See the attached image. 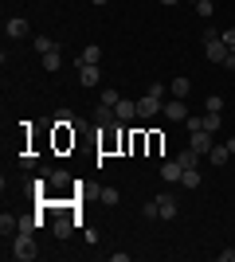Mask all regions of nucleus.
Returning a JSON list of instances; mask_svg holds the SVG:
<instances>
[{"instance_id": "12", "label": "nucleus", "mask_w": 235, "mask_h": 262, "mask_svg": "<svg viewBox=\"0 0 235 262\" xmlns=\"http://www.w3.org/2000/svg\"><path fill=\"white\" fill-rule=\"evenodd\" d=\"M4 32H8V39H24V35H28V20H20V16H16V20H8V28H4Z\"/></svg>"}, {"instance_id": "26", "label": "nucleus", "mask_w": 235, "mask_h": 262, "mask_svg": "<svg viewBox=\"0 0 235 262\" xmlns=\"http://www.w3.org/2000/svg\"><path fill=\"white\" fill-rule=\"evenodd\" d=\"M204 106L212 110V114H220V110H224V98H220V94H208V102H204Z\"/></svg>"}, {"instance_id": "23", "label": "nucleus", "mask_w": 235, "mask_h": 262, "mask_svg": "<svg viewBox=\"0 0 235 262\" xmlns=\"http://www.w3.org/2000/svg\"><path fill=\"white\" fill-rule=\"evenodd\" d=\"M35 51H39V55L55 51V39H47V35H39V39H35Z\"/></svg>"}, {"instance_id": "19", "label": "nucleus", "mask_w": 235, "mask_h": 262, "mask_svg": "<svg viewBox=\"0 0 235 262\" xmlns=\"http://www.w3.org/2000/svg\"><path fill=\"white\" fill-rule=\"evenodd\" d=\"M196 157H200L196 149H184V153H180L177 161H180V168H196Z\"/></svg>"}, {"instance_id": "34", "label": "nucleus", "mask_w": 235, "mask_h": 262, "mask_svg": "<svg viewBox=\"0 0 235 262\" xmlns=\"http://www.w3.org/2000/svg\"><path fill=\"white\" fill-rule=\"evenodd\" d=\"M161 4H180V0H161Z\"/></svg>"}, {"instance_id": "35", "label": "nucleus", "mask_w": 235, "mask_h": 262, "mask_svg": "<svg viewBox=\"0 0 235 262\" xmlns=\"http://www.w3.org/2000/svg\"><path fill=\"white\" fill-rule=\"evenodd\" d=\"M192 4H196V0H192Z\"/></svg>"}, {"instance_id": "29", "label": "nucleus", "mask_w": 235, "mask_h": 262, "mask_svg": "<svg viewBox=\"0 0 235 262\" xmlns=\"http://www.w3.org/2000/svg\"><path fill=\"white\" fill-rule=\"evenodd\" d=\"M67 180H71L67 172H51V184H55V188H63V184H67Z\"/></svg>"}, {"instance_id": "13", "label": "nucleus", "mask_w": 235, "mask_h": 262, "mask_svg": "<svg viewBox=\"0 0 235 262\" xmlns=\"http://www.w3.org/2000/svg\"><path fill=\"white\" fill-rule=\"evenodd\" d=\"M94 118H98V125H122L118 114H114V106H102V102H98V114H94Z\"/></svg>"}, {"instance_id": "6", "label": "nucleus", "mask_w": 235, "mask_h": 262, "mask_svg": "<svg viewBox=\"0 0 235 262\" xmlns=\"http://www.w3.org/2000/svg\"><path fill=\"white\" fill-rule=\"evenodd\" d=\"M165 118H168V121H188V106H184V98L165 102Z\"/></svg>"}, {"instance_id": "14", "label": "nucleus", "mask_w": 235, "mask_h": 262, "mask_svg": "<svg viewBox=\"0 0 235 262\" xmlns=\"http://www.w3.org/2000/svg\"><path fill=\"white\" fill-rule=\"evenodd\" d=\"M71 227H75V219H71V215H63V219H55V227H51V231H55V239H67V235H71Z\"/></svg>"}, {"instance_id": "4", "label": "nucleus", "mask_w": 235, "mask_h": 262, "mask_svg": "<svg viewBox=\"0 0 235 262\" xmlns=\"http://www.w3.org/2000/svg\"><path fill=\"white\" fill-rule=\"evenodd\" d=\"M165 110V102L153 98V94H145V98H137V118H153V114H161Z\"/></svg>"}, {"instance_id": "11", "label": "nucleus", "mask_w": 235, "mask_h": 262, "mask_svg": "<svg viewBox=\"0 0 235 262\" xmlns=\"http://www.w3.org/2000/svg\"><path fill=\"white\" fill-rule=\"evenodd\" d=\"M157 208H161V219L177 215V196H157Z\"/></svg>"}, {"instance_id": "2", "label": "nucleus", "mask_w": 235, "mask_h": 262, "mask_svg": "<svg viewBox=\"0 0 235 262\" xmlns=\"http://www.w3.org/2000/svg\"><path fill=\"white\" fill-rule=\"evenodd\" d=\"M204 55H208L212 63L227 67V59H231V47L220 39V32H204Z\"/></svg>"}, {"instance_id": "22", "label": "nucleus", "mask_w": 235, "mask_h": 262, "mask_svg": "<svg viewBox=\"0 0 235 262\" xmlns=\"http://www.w3.org/2000/svg\"><path fill=\"white\" fill-rule=\"evenodd\" d=\"M141 219H161V208H157V200H149L145 208H141Z\"/></svg>"}, {"instance_id": "9", "label": "nucleus", "mask_w": 235, "mask_h": 262, "mask_svg": "<svg viewBox=\"0 0 235 262\" xmlns=\"http://www.w3.org/2000/svg\"><path fill=\"white\" fill-rule=\"evenodd\" d=\"M114 114H118V121H130V118H137V102L122 98L118 106H114Z\"/></svg>"}, {"instance_id": "15", "label": "nucleus", "mask_w": 235, "mask_h": 262, "mask_svg": "<svg viewBox=\"0 0 235 262\" xmlns=\"http://www.w3.org/2000/svg\"><path fill=\"white\" fill-rule=\"evenodd\" d=\"M208 161H212V164H227V161H231V153H227V145H212V153H208Z\"/></svg>"}, {"instance_id": "1", "label": "nucleus", "mask_w": 235, "mask_h": 262, "mask_svg": "<svg viewBox=\"0 0 235 262\" xmlns=\"http://www.w3.org/2000/svg\"><path fill=\"white\" fill-rule=\"evenodd\" d=\"M35 254H39V243H35V235H32V231H20V235H12V258L32 262Z\"/></svg>"}, {"instance_id": "20", "label": "nucleus", "mask_w": 235, "mask_h": 262, "mask_svg": "<svg viewBox=\"0 0 235 262\" xmlns=\"http://www.w3.org/2000/svg\"><path fill=\"white\" fill-rule=\"evenodd\" d=\"M212 0H196V16H204V20H212Z\"/></svg>"}, {"instance_id": "24", "label": "nucleus", "mask_w": 235, "mask_h": 262, "mask_svg": "<svg viewBox=\"0 0 235 262\" xmlns=\"http://www.w3.org/2000/svg\"><path fill=\"white\" fill-rule=\"evenodd\" d=\"M35 227H39V219H35V215H20V231H32V235H35Z\"/></svg>"}, {"instance_id": "16", "label": "nucleus", "mask_w": 235, "mask_h": 262, "mask_svg": "<svg viewBox=\"0 0 235 262\" xmlns=\"http://www.w3.org/2000/svg\"><path fill=\"white\" fill-rule=\"evenodd\" d=\"M82 63H102V47H98V43H90L87 51H82V59H78V67H82Z\"/></svg>"}, {"instance_id": "21", "label": "nucleus", "mask_w": 235, "mask_h": 262, "mask_svg": "<svg viewBox=\"0 0 235 262\" xmlns=\"http://www.w3.org/2000/svg\"><path fill=\"white\" fill-rule=\"evenodd\" d=\"M118 188H102V204H106V208H114V204H118Z\"/></svg>"}, {"instance_id": "7", "label": "nucleus", "mask_w": 235, "mask_h": 262, "mask_svg": "<svg viewBox=\"0 0 235 262\" xmlns=\"http://www.w3.org/2000/svg\"><path fill=\"white\" fill-rule=\"evenodd\" d=\"M0 235H4V239H8V235H20V215L4 211V215H0Z\"/></svg>"}, {"instance_id": "17", "label": "nucleus", "mask_w": 235, "mask_h": 262, "mask_svg": "<svg viewBox=\"0 0 235 262\" xmlns=\"http://www.w3.org/2000/svg\"><path fill=\"white\" fill-rule=\"evenodd\" d=\"M180 184L184 188H200V172H196V168H184V172H180Z\"/></svg>"}, {"instance_id": "32", "label": "nucleus", "mask_w": 235, "mask_h": 262, "mask_svg": "<svg viewBox=\"0 0 235 262\" xmlns=\"http://www.w3.org/2000/svg\"><path fill=\"white\" fill-rule=\"evenodd\" d=\"M231 67H235V51H231V59H227V71H231Z\"/></svg>"}, {"instance_id": "33", "label": "nucleus", "mask_w": 235, "mask_h": 262, "mask_svg": "<svg viewBox=\"0 0 235 262\" xmlns=\"http://www.w3.org/2000/svg\"><path fill=\"white\" fill-rule=\"evenodd\" d=\"M90 4H98V8H102V4H106V0H90Z\"/></svg>"}, {"instance_id": "28", "label": "nucleus", "mask_w": 235, "mask_h": 262, "mask_svg": "<svg viewBox=\"0 0 235 262\" xmlns=\"http://www.w3.org/2000/svg\"><path fill=\"white\" fill-rule=\"evenodd\" d=\"M145 94H153V98H161V102H165V86H161V82H153V86H149Z\"/></svg>"}, {"instance_id": "10", "label": "nucleus", "mask_w": 235, "mask_h": 262, "mask_svg": "<svg viewBox=\"0 0 235 262\" xmlns=\"http://www.w3.org/2000/svg\"><path fill=\"white\" fill-rule=\"evenodd\" d=\"M168 94H173V98H188V94H192V82H188L184 75H180V78H173V86H168Z\"/></svg>"}, {"instance_id": "18", "label": "nucleus", "mask_w": 235, "mask_h": 262, "mask_svg": "<svg viewBox=\"0 0 235 262\" xmlns=\"http://www.w3.org/2000/svg\"><path fill=\"white\" fill-rule=\"evenodd\" d=\"M59 67H63V59H59V47H55V51L44 55V71H59Z\"/></svg>"}, {"instance_id": "25", "label": "nucleus", "mask_w": 235, "mask_h": 262, "mask_svg": "<svg viewBox=\"0 0 235 262\" xmlns=\"http://www.w3.org/2000/svg\"><path fill=\"white\" fill-rule=\"evenodd\" d=\"M118 102H122L118 90H102V106H118Z\"/></svg>"}, {"instance_id": "30", "label": "nucleus", "mask_w": 235, "mask_h": 262, "mask_svg": "<svg viewBox=\"0 0 235 262\" xmlns=\"http://www.w3.org/2000/svg\"><path fill=\"white\" fill-rule=\"evenodd\" d=\"M220 262H235V251H220Z\"/></svg>"}, {"instance_id": "3", "label": "nucleus", "mask_w": 235, "mask_h": 262, "mask_svg": "<svg viewBox=\"0 0 235 262\" xmlns=\"http://www.w3.org/2000/svg\"><path fill=\"white\" fill-rule=\"evenodd\" d=\"M188 149H196L200 157H208V153H212V133H208V129H192Z\"/></svg>"}, {"instance_id": "27", "label": "nucleus", "mask_w": 235, "mask_h": 262, "mask_svg": "<svg viewBox=\"0 0 235 262\" xmlns=\"http://www.w3.org/2000/svg\"><path fill=\"white\" fill-rule=\"evenodd\" d=\"M220 39H224V43L235 51V28H224V32H220Z\"/></svg>"}, {"instance_id": "5", "label": "nucleus", "mask_w": 235, "mask_h": 262, "mask_svg": "<svg viewBox=\"0 0 235 262\" xmlns=\"http://www.w3.org/2000/svg\"><path fill=\"white\" fill-rule=\"evenodd\" d=\"M98 78H102L98 63H82V67H78V82H82V86H98Z\"/></svg>"}, {"instance_id": "31", "label": "nucleus", "mask_w": 235, "mask_h": 262, "mask_svg": "<svg viewBox=\"0 0 235 262\" xmlns=\"http://www.w3.org/2000/svg\"><path fill=\"white\" fill-rule=\"evenodd\" d=\"M227 153H231V157H235V137H227Z\"/></svg>"}, {"instance_id": "8", "label": "nucleus", "mask_w": 235, "mask_h": 262, "mask_svg": "<svg viewBox=\"0 0 235 262\" xmlns=\"http://www.w3.org/2000/svg\"><path fill=\"white\" fill-rule=\"evenodd\" d=\"M180 172H184V168H180V161H165V164H161V180H168V184H177Z\"/></svg>"}]
</instances>
